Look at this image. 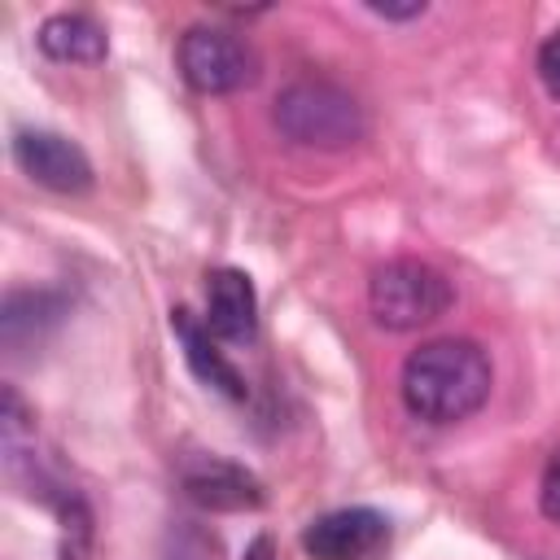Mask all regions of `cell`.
Instances as JSON below:
<instances>
[{"label":"cell","mask_w":560,"mask_h":560,"mask_svg":"<svg viewBox=\"0 0 560 560\" xmlns=\"http://www.w3.org/2000/svg\"><path fill=\"white\" fill-rule=\"evenodd\" d=\"M494 385L490 359L468 337H438L407 354L402 363V402L416 420L429 424H455L486 407Z\"/></svg>","instance_id":"obj_1"},{"label":"cell","mask_w":560,"mask_h":560,"mask_svg":"<svg viewBox=\"0 0 560 560\" xmlns=\"http://www.w3.org/2000/svg\"><path fill=\"white\" fill-rule=\"evenodd\" d=\"M271 118H276L284 140L306 144V149H350L368 131L363 105L346 88H337L328 79H298V83H289L276 96Z\"/></svg>","instance_id":"obj_2"},{"label":"cell","mask_w":560,"mask_h":560,"mask_svg":"<svg viewBox=\"0 0 560 560\" xmlns=\"http://www.w3.org/2000/svg\"><path fill=\"white\" fill-rule=\"evenodd\" d=\"M455 302L451 280L420 258H389L368 280V311L389 332H416L442 319Z\"/></svg>","instance_id":"obj_3"},{"label":"cell","mask_w":560,"mask_h":560,"mask_svg":"<svg viewBox=\"0 0 560 560\" xmlns=\"http://www.w3.org/2000/svg\"><path fill=\"white\" fill-rule=\"evenodd\" d=\"M175 57H179V74L201 96L241 92L258 74V61H254L249 44L241 35L223 31V26H188L179 48H175Z\"/></svg>","instance_id":"obj_4"},{"label":"cell","mask_w":560,"mask_h":560,"mask_svg":"<svg viewBox=\"0 0 560 560\" xmlns=\"http://www.w3.org/2000/svg\"><path fill=\"white\" fill-rule=\"evenodd\" d=\"M389 547V516L376 508H337L302 529V551L311 560H372Z\"/></svg>","instance_id":"obj_5"},{"label":"cell","mask_w":560,"mask_h":560,"mask_svg":"<svg viewBox=\"0 0 560 560\" xmlns=\"http://www.w3.org/2000/svg\"><path fill=\"white\" fill-rule=\"evenodd\" d=\"M13 162L22 166V175H31L39 188L52 192H88L92 188V162L88 153L44 127H26L13 136Z\"/></svg>","instance_id":"obj_6"},{"label":"cell","mask_w":560,"mask_h":560,"mask_svg":"<svg viewBox=\"0 0 560 560\" xmlns=\"http://www.w3.org/2000/svg\"><path fill=\"white\" fill-rule=\"evenodd\" d=\"M179 486L192 503L210 508V512H254L262 508V481L223 459V455H192L179 464Z\"/></svg>","instance_id":"obj_7"},{"label":"cell","mask_w":560,"mask_h":560,"mask_svg":"<svg viewBox=\"0 0 560 560\" xmlns=\"http://www.w3.org/2000/svg\"><path fill=\"white\" fill-rule=\"evenodd\" d=\"M206 328L214 341H254L258 332V293L254 280L236 267H214L206 276Z\"/></svg>","instance_id":"obj_8"},{"label":"cell","mask_w":560,"mask_h":560,"mask_svg":"<svg viewBox=\"0 0 560 560\" xmlns=\"http://www.w3.org/2000/svg\"><path fill=\"white\" fill-rule=\"evenodd\" d=\"M171 328H175V337H179V346H184V359H188V368H192V376L201 381V385H210V389H219L223 398H245L249 389H245V381H241V372L223 359V350L214 346V332L206 328V319H192V311H184V306H175L171 311Z\"/></svg>","instance_id":"obj_9"},{"label":"cell","mask_w":560,"mask_h":560,"mask_svg":"<svg viewBox=\"0 0 560 560\" xmlns=\"http://www.w3.org/2000/svg\"><path fill=\"white\" fill-rule=\"evenodd\" d=\"M39 52L61 66H96L109 52V35L92 13H52L39 22L35 35Z\"/></svg>","instance_id":"obj_10"},{"label":"cell","mask_w":560,"mask_h":560,"mask_svg":"<svg viewBox=\"0 0 560 560\" xmlns=\"http://www.w3.org/2000/svg\"><path fill=\"white\" fill-rule=\"evenodd\" d=\"M66 311V302L48 289H18L4 298V311H0V337L9 350H22L26 341L39 337V328L57 324Z\"/></svg>","instance_id":"obj_11"},{"label":"cell","mask_w":560,"mask_h":560,"mask_svg":"<svg viewBox=\"0 0 560 560\" xmlns=\"http://www.w3.org/2000/svg\"><path fill=\"white\" fill-rule=\"evenodd\" d=\"M538 79L551 101H560V26L538 44Z\"/></svg>","instance_id":"obj_12"},{"label":"cell","mask_w":560,"mask_h":560,"mask_svg":"<svg viewBox=\"0 0 560 560\" xmlns=\"http://www.w3.org/2000/svg\"><path fill=\"white\" fill-rule=\"evenodd\" d=\"M538 503H542V516L560 525V451L547 459L542 468V486H538Z\"/></svg>","instance_id":"obj_13"},{"label":"cell","mask_w":560,"mask_h":560,"mask_svg":"<svg viewBox=\"0 0 560 560\" xmlns=\"http://www.w3.org/2000/svg\"><path fill=\"white\" fill-rule=\"evenodd\" d=\"M368 9H372L376 18L402 22V18H420V13H424V0H411V4H381V0H368Z\"/></svg>","instance_id":"obj_14"},{"label":"cell","mask_w":560,"mask_h":560,"mask_svg":"<svg viewBox=\"0 0 560 560\" xmlns=\"http://www.w3.org/2000/svg\"><path fill=\"white\" fill-rule=\"evenodd\" d=\"M245 560H276V547H271V538L262 534V538H254L249 547H245Z\"/></svg>","instance_id":"obj_15"}]
</instances>
